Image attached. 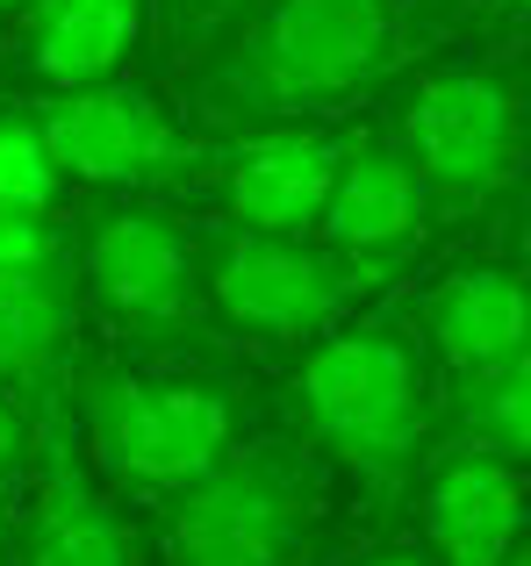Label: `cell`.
<instances>
[{"label":"cell","mask_w":531,"mask_h":566,"mask_svg":"<svg viewBox=\"0 0 531 566\" xmlns=\"http://www.w3.org/2000/svg\"><path fill=\"white\" fill-rule=\"evenodd\" d=\"M403 57L395 0H252L195 72V94L223 123L294 129L302 115L374 94Z\"/></svg>","instance_id":"1"},{"label":"cell","mask_w":531,"mask_h":566,"mask_svg":"<svg viewBox=\"0 0 531 566\" xmlns=\"http://www.w3.org/2000/svg\"><path fill=\"white\" fill-rule=\"evenodd\" d=\"M294 409L309 438L352 467L381 502L409 488L424 459V359L395 323H360V331H323L316 352L294 374Z\"/></svg>","instance_id":"2"},{"label":"cell","mask_w":531,"mask_h":566,"mask_svg":"<svg viewBox=\"0 0 531 566\" xmlns=\"http://www.w3.org/2000/svg\"><path fill=\"white\" fill-rule=\"evenodd\" d=\"M316 467L294 444L223 452L195 488L173 495V566H294L316 524Z\"/></svg>","instance_id":"3"},{"label":"cell","mask_w":531,"mask_h":566,"mask_svg":"<svg viewBox=\"0 0 531 566\" xmlns=\"http://www.w3.org/2000/svg\"><path fill=\"white\" fill-rule=\"evenodd\" d=\"M86 452L144 495H180L230 452V401L195 380L94 374L80 395Z\"/></svg>","instance_id":"4"},{"label":"cell","mask_w":531,"mask_h":566,"mask_svg":"<svg viewBox=\"0 0 531 566\" xmlns=\"http://www.w3.org/2000/svg\"><path fill=\"white\" fill-rule=\"evenodd\" d=\"M366 280H374L366 265L337 259L309 237L230 230L209 259V287L223 302V316L244 323L252 337H273V345H302V337L337 331V316L352 308V294Z\"/></svg>","instance_id":"5"},{"label":"cell","mask_w":531,"mask_h":566,"mask_svg":"<svg viewBox=\"0 0 531 566\" xmlns=\"http://www.w3.org/2000/svg\"><path fill=\"white\" fill-rule=\"evenodd\" d=\"M403 166L446 201H481L518 166V94L503 72H438L403 108Z\"/></svg>","instance_id":"6"},{"label":"cell","mask_w":531,"mask_h":566,"mask_svg":"<svg viewBox=\"0 0 531 566\" xmlns=\"http://www.w3.org/2000/svg\"><path fill=\"white\" fill-rule=\"evenodd\" d=\"M37 137L51 151L58 180H86V187H158L195 172V144L166 123L152 94L137 86H72V94L43 101Z\"/></svg>","instance_id":"7"},{"label":"cell","mask_w":531,"mask_h":566,"mask_svg":"<svg viewBox=\"0 0 531 566\" xmlns=\"http://www.w3.org/2000/svg\"><path fill=\"white\" fill-rule=\"evenodd\" d=\"M80 265H86V287L101 294V308L144 337H166L195 316V251L152 208L101 216Z\"/></svg>","instance_id":"8"},{"label":"cell","mask_w":531,"mask_h":566,"mask_svg":"<svg viewBox=\"0 0 531 566\" xmlns=\"http://www.w3.org/2000/svg\"><path fill=\"white\" fill-rule=\"evenodd\" d=\"M22 566H144L129 516L94 488L65 423H51L37 444V502H29Z\"/></svg>","instance_id":"9"},{"label":"cell","mask_w":531,"mask_h":566,"mask_svg":"<svg viewBox=\"0 0 531 566\" xmlns=\"http://www.w3.org/2000/svg\"><path fill=\"white\" fill-rule=\"evenodd\" d=\"M337 158H345V137L331 129H252V137L230 151V216L238 230L259 237H309L323 216V193L337 180Z\"/></svg>","instance_id":"10"},{"label":"cell","mask_w":531,"mask_h":566,"mask_svg":"<svg viewBox=\"0 0 531 566\" xmlns=\"http://www.w3.org/2000/svg\"><path fill=\"white\" fill-rule=\"evenodd\" d=\"M417 230H424V187L403 166V151L395 144H345L337 180H331L323 216H316V244L374 273L395 251H409Z\"/></svg>","instance_id":"11"},{"label":"cell","mask_w":531,"mask_h":566,"mask_svg":"<svg viewBox=\"0 0 531 566\" xmlns=\"http://www.w3.org/2000/svg\"><path fill=\"white\" fill-rule=\"evenodd\" d=\"M524 481L489 452H452L424 481V538L431 566H503L518 553Z\"/></svg>","instance_id":"12"},{"label":"cell","mask_w":531,"mask_h":566,"mask_svg":"<svg viewBox=\"0 0 531 566\" xmlns=\"http://www.w3.org/2000/svg\"><path fill=\"white\" fill-rule=\"evenodd\" d=\"M424 331H431L438 359H446L452 374H481V366L524 359L531 316H524L518 273H503V265H467V273H452L446 287L431 294V308H424Z\"/></svg>","instance_id":"13"},{"label":"cell","mask_w":531,"mask_h":566,"mask_svg":"<svg viewBox=\"0 0 531 566\" xmlns=\"http://www.w3.org/2000/svg\"><path fill=\"white\" fill-rule=\"evenodd\" d=\"M144 36V0H29V65L72 94L108 86V72Z\"/></svg>","instance_id":"14"},{"label":"cell","mask_w":531,"mask_h":566,"mask_svg":"<svg viewBox=\"0 0 531 566\" xmlns=\"http://www.w3.org/2000/svg\"><path fill=\"white\" fill-rule=\"evenodd\" d=\"M80 294H72L65 265H37V273L0 280V387H37L51 380L58 352L72 337Z\"/></svg>","instance_id":"15"},{"label":"cell","mask_w":531,"mask_h":566,"mask_svg":"<svg viewBox=\"0 0 531 566\" xmlns=\"http://www.w3.org/2000/svg\"><path fill=\"white\" fill-rule=\"evenodd\" d=\"M460 452H489L503 467H518L531 452V352L503 366L460 374Z\"/></svg>","instance_id":"16"},{"label":"cell","mask_w":531,"mask_h":566,"mask_svg":"<svg viewBox=\"0 0 531 566\" xmlns=\"http://www.w3.org/2000/svg\"><path fill=\"white\" fill-rule=\"evenodd\" d=\"M58 201V166L29 115H0V216H43Z\"/></svg>","instance_id":"17"},{"label":"cell","mask_w":531,"mask_h":566,"mask_svg":"<svg viewBox=\"0 0 531 566\" xmlns=\"http://www.w3.org/2000/svg\"><path fill=\"white\" fill-rule=\"evenodd\" d=\"M58 265V230L43 216H0V280Z\"/></svg>","instance_id":"18"},{"label":"cell","mask_w":531,"mask_h":566,"mask_svg":"<svg viewBox=\"0 0 531 566\" xmlns=\"http://www.w3.org/2000/svg\"><path fill=\"white\" fill-rule=\"evenodd\" d=\"M22 459H29V423H22V409L0 395V495L22 481Z\"/></svg>","instance_id":"19"},{"label":"cell","mask_w":531,"mask_h":566,"mask_svg":"<svg viewBox=\"0 0 531 566\" xmlns=\"http://www.w3.org/2000/svg\"><path fill=\"white\" fill-rule=\"evenodd\" d=\"M360 566H431V553H409V545H388V553L360 559Z\"/></svg>","instance_id":"20"},{"label":"cell","mask_w":531,"mask_h":566,"mask_svg":"<svg viewBox=\"0 0 531 566\" xmlns=\"http://www.w3.org/2000/svg\"><path fill=\"white\" fill-rule=\"evenodd\" d=\"M209 8H223V14H238V8H252V0H209Z\"/></svg>","instance_id":"21"},{"label":"cell","mask_w":531,"mask_h":566,"mask_svg":"<svg viewBox=\"0 0 531 566\" xmlns=\"http://www.w3.org/2000/svg\"><path fill=\"white\" fill-rule=\"evenodd\" d=\"M503 566H531V553H524V545H518V553H510V559H503Z\"/></svg>","instance_id":"22"},{"label":"cell","mask_w":531,"mask_h":566,"mask_svg":"<svg viewBox=\"0 0 531 566\" xmlns=\"http://www.w3.org/2000/svg\"><path fill=\"white\" fill-rule=\"evenodd\" d=\"M496 8H524V0H496Z\"/></svg>","instance_id":"23"},{"label":"cell","mask_w":531,"mask_h":566,"mask_svg":"<svg viewBox=\"0 0 531 566\" xmlns=\"http://www.w3.org/2000/svg\"><path fill=\"white\" fill-rule=\"evenodd\" d=\"M0 8H29V0H0Z\"/></svg>","instance_id":"24"}]
</instances>
